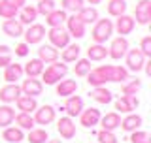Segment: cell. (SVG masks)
Wrapping results in <instances>:
<instances>
[{
  "label": "cell",
  "instance_id": "cell-42",
  "mask_svg": "<svg viewBox=\"0 0 151 143\" xmlns=\"http://www.w3.org/2000/svg\"><path fill=\"white\" fill-rule=\"evenodd\" d=\"M115 109H117V113H132L134 107H132L129 96H121L115 100Z\"/></svg>",
  "mask_w": 151,
  "mask_h": 143
},
{
  "label": "cell",
  "instance_id": "cell-12",
  "mask_svg": "<svg viewBox=\"0 0 151 143\" xmlns=\"http://www.w3.org/2000/svg\"><path fill=\"white\" fill-rule=\"evenodd\" d=\"M78 117H79V124L83 128H93V126L98 124L102 115H100V109H96V107H89V109L83 107V111Z\"/></svg>",
  "mask_w": 151,
  "mask_h": 143
},
{
  "label": "cell",
  "instance_id": "cell-38",
  "mask_svg": "<svg viewBox=\"0 0 151 143\" xmlns=\"http://www.w3.org/2000/svg\"><path fill=\"white\" fill-rule=\"evenodd\" d=\"M89 72H91V60H89V59H78V60H76L74 74L78 75V77H85Z\"/></svg>",
  "mask_w": 151,
  "mask_h": 143
},
{
  "label": "cell",
  "instance_id": "cell-8",
  "mask_svg": "<svg viewBox=\"0 0 151 143\" xmlns=\"http://www.w3.org/2000/svg\"><path fill=\"white\" fill-rule=\"evenodd\" d=\"M151 21V0H140L134 8V23L149 25Z\"/></svg>",
  "mask_w": 151,
  "mask_h": 143
},
{
  "label": "cell",
  "instance_id": "cell-23",
  "mask_svg": "<svg viewBox=\"0 0 151 143\" xmlns=\"http://www.w3.org/2000/svg\"><path fill=\"white\" fill-rule=\"evenodd\" d=\"M91 98H93L96 104H102V106H106V104L113 102V94H111V90L106 89V85H102V87H94L93 92H91Z\"/></svg>",
  "mask_w": 151,
  "mask_h": 143
},
{
  "label": "cell",
  "instance_id": "cell-22",
  "mask_svg": "<svg viewBox=\"0 0 151 143\" xmlns=\"http://www.w3.org/2000/svg\"><path fill=\"white\" fill-rule=\"evenodd\" d=\"M76 90H78V81L76 79H60L57 83V94L60 98L72 96V94H76Z\"/></svg>",
  "mask_w": 151,
  "mask_h": 143
},
{
  "label": "cell",
  "instance_id": "cell-40",
  "mask_svg": "<svg viewBox=\"0 0 151 143\" xmlns=\"http://www.w3.org/2000/svg\"><path fill=\"white\" fill-rule=\"evenodd\" d=\"M129 141H130V143H151V136H149V132L140 130V128H138V130L130 132Z\"/></svg>",
  "mask_w": 151,
  "mask_h": 143
},
{
  "label": "cell",
  "instance_id": "cell-27",
  "mask_svg": "<svg viewBox=\"0 0 151 143\" xmlns=\"http://www.w3.org/2000/svg\"><path fill=\"white\" fill-rule=\"evenodd\" d=\"M79 51H81V47H79L78 44H68L63 49V53H59V56L63 59V62L64 64H68V62H76V60L79 59Z\"/></svg>",
  "mask_w": 151,
  "mask_h": 143
},
{
  "label": "cell",
  "instance_id": "cell-33",
  "mask_svg": "<svg viewBox=\"0 0 151 143\" xmlns=\"http://www.w3.org/2000/svg\"><path fill=\"white\" fill-rule=\"evenodd\" d=\"M106 9L111 17H119L123 13H127V0H108Z\"/></svg>",
  "mask_w": 151,
  "mask_h": 143
},
{
  "label": "cell",
  "instance_id": "cell-3",
  "mask_svg": "<svg viewBox=\"0 0 151 143\" xmlns=\"http://www.w3.org/2000/svg\"><path fill=\"white\" fill-rule=\"evenodd\" d=\"M110 68L111 64H104V66H98V68H91L85 77H87V83L91 87H102L110 81Z\"/></svg>",
  "mask_w": 151,
  "mask_h": 143
},
{
  "label": "cell",
  "instance_id": "cell-26",
  "mask_svg": "<svg viewBox=\"0 0 151 143\" xmlns=\"http://www.w3.org/2000/svg\"><path fill=\"white\" fill-rule=\"evenodd\" d=\"M76 15L83 21V25H94L96 19H98V9L94 6H83Z\"/></svg>",
  "mask_w": 151,
  "mask_h": 143
},
{
  "label": "cell",
  "instance_id": "cell-1",
  "mask_svg": "<svg viewBox=\"0 0 151 143\" xmlns=\"http://www.w3.org/2000/svg\"><path fill=\"white\" fill-rule=\"evenodd\" d=\"M66 74H68V66L64 62L55 60V62H51L47 68H44L40 77H42V83H45V85H57L60 79L66 77Z\"/></svg>",
  "mask_w": 151,
  "mask_h": 143
},
{
  "label": "cell",
  "instance_id": "cell-14",
  "mask_svg": "<svg viewBox=\"0 0 151 143\" xmlns=\"http://www.w3.org/2000/svg\"><path fill=\"white\" fill-rule=\"evenodd\" d=\"M21 94H23L21 87H19L17 83H8L6 87L0 89V102L2 104H13Z\"/></svg>",
  "mask_w": 151,
  "mask_h": 143
},
{
  "label": "cell",
  "instance_id": "cell-10",
  "mask_svg": "<svg viewBox=\"0 0 151 143\" xmlns=\"http://www.w3.org/2000/svg\"><path fill=\"white\" fill-rule=\"evenodd\" d=\"M60 111H66V115H68L70 119L78 117L79 113L83 111V98L78 96V94L68 96V98H66V102H64V106L60 107Z\"/></svg>",
  "mask_w": 151,
  "mask_h": 143
},
{
  "label": "cell",
  "instance_id": "cell-48",
  "mask_svg": "<svg viewBox=\"0 0 151 143\" xmlns=\"http://www.w3.org/2000/svg\"><path fill=\"white\" fill-rule=\"evenodd\" d=\"M2 2H6V4H9V6H13V8H23L27 4V0H2Z\"/></svg>",
  "mask_w": 151,
  "mask_h": 143
},
{
  "label": "cell",
  "instance_id": "cell-6",
  "mask_svg": "<svg viewBox=\"0 0 151 143\" xmlns=\"http://www.w3.org/2000/svg\"><path fill=\"white\" fill-rule=\"evenodd\" d=\"M123 59H125V62H127V70H129V72L144 70V64H145V60H147L140 49H129Z\"/></svg>",
  "mask_w": 151,
  "mask_h": 143
},
{
  "label": "cell",
  "instance_id": "cell-47",
  "mask_svg": "<svg viewBox=\"0 0 151 143\" xmlns=\"http://www.w3.org/2000/svg\"><path fill=\"white\" fill-rule=\"evenodd\" d=\"M15 55L17 56H27L28 55V44H25V41H23V44H17L15 45Z\"/></svg>",
  "mask_w": 151,
  "mask_h": 143
},
{
  "label": "cell",
  "instance_id": "cell-50",
  "mask_svg": "<svg viewBox=\"0 0 151 143\" xmlns=\"http://www.w3.org/2000/svg\"><path fill=\"white\" fill-rule=\"evenodd\" d=\"M45 143H60V139H51V141H49V139H47Z\"/></svg>",
  "mask_w": 151,
  "mask_h": 143
},
{
  "label": "cell",
  "instance_id": "cell-9",
  "mask_svg": "<svg viewBox=\"0 0 151 143\" xmlns=\"http://www.w3.org/2000/svg\"><path fill=\"white\" fill-rule=\"evenodd\" d=\"M53 121H55V107L53 106L44 104V106L36 107V111H34V122H36V124L47 126V124H51Z\"/></svg>",
  "mask_w": 151,
  "mask_h": 143
},
{
  "label": "cell",
  "instance_id": "cell-13",
  "mask_svg": "<svg viewBox=\"0 0 151 143\" xmlns=\"http://www.w3.org/2000/svg\"><path fill=\"white\" fill-rule=\"evenodd\" d=\"M134 26H136L134 17H130V15H127V13H123V15L117 17L115 25H113V30H115L119 36H129L130 32L134 30Z\"/></svg>",
  "mask_w": 151,
  "mask_h": 143
},
{
  "label": "cell",
  "instance_id": "cell-31",
  "mask_svg": "<svg viewBox=\"0 0 151 143\" xmlns=\"http://www.w3.org/2000/svg\"><path fill=\"white\" fill-rule=\"evenodd\" d=\"M66 11L63 8L60 9H53V11L49 13V15H45V23H47V26H63L64 23H66Z\"/></svg>",
  "mask_w": 151,
  "mask_h": 143
},
{
  "label": "cell",
  "instance_id": "cell-46",
  "mask_svg": "<svg viewBox=\"0 0 151 143\" xmlns=\"http://www.w3.org/2000/svg\"><path fill=\"white\" fill-rule=\"evenodd\" d=\"M138 49L142 51V53H144L145 59H151V36H144V38H142Z\"/></svg>",
  "mask_w": 151,
  "mask_h": 143
},
{
  "label": "cell",
  "instance_id": "cell-37",
  "mask_svg": "<svg viewBox=\"0 0 151 143\" xmlns=\"http://www.w3.org/2000/svg\"><path fill=\"white\" fill-rule=\"evenodd\" d=\"M140 87H142V79H138V77H134L130 81L127 79L125 83H123V96H134L140 90Z\"/></svg>",
  "mask_w": 151,
  "mask_h": 143
},
{
  "label": "cell",
  "instance_id": "cell-35",
  "mask_svg": "<svg viewBox=\"0 0 151 143\" xmlns=\"http://www.w3.org/2000/svg\"><path fill=\"white\" fill-rule=\"evenodd\" d=\"M129 79V70L123 66H111L110 68V81L111 83H125Z\"/></svg>",
  "mask_w": 151,
  "mask_h": 143
},
{
  "label": "cell",
  "instance_id": "cell-30",
  "mask_svg": "<svg viewBox=\"0 0 151 143\" xmlns=\"http://www.w3.org/2000/svg\"><path fill=\"white\" fill-rule=\"evenodd\" d=\"M13 121H15L17 128H21V130H32V128L36 126L32 113H23V111H19L17 115L13 117Z\"/></svg>",
  "mask_w": 151,
  "mask_h": 143
},
{
  "label": "cell",
  "instance_id": "cell-11",
  "mask_svg": "<svg viewBox=\"0 0 151 143\" xmlns=\"http://www.w3.org/2000/svg\"><path fill=\"white\" fill-rule=\"evenodd\" d=\"M21 92L23 94H27V96H32V98H38L42 92H44V83H42L40 79H36V77H28L25 79L21 85Z\"/></svg>",
  "mask_w": 151,
  "mask_h": 143
},
{
  "label": "cell",
  "instance_id": "cell-4",
  "mask_svg": "<svg viewBox=\"0 0 151 143\" xmlns=\"http://www.w3.org/2000/svg\"><path fill=\"white\" fill-rule=\"evenodd\" d=\"M45 34L49 38V44L53 47H57V49H64L70 44V38H72L64 26H51Z\"/></svg>",
  "mask_w": 151,
  "mask_h": 143
},
{
  "label": "cell",
  "instance_id": "cell-28",
  "mask_svg": "<svg viewBox=\"0 0 151 143\" xmlns=\"http://www.w3.org/2000/svg\"><path fill=\"white\" fill-rule=\"evenodd\" d=\"M23 77V66L21 64H13V62H9L6 66V70H4V79L8 81V83H17V79H21Z\"/></svg>",
  "mask_w": 151,
  "mask_h": 143
},
{
  "label": "cell",
  "instance_id": "cell-32",
  "mask_svg": "<svg viewBox=\"0 0 151 143\" xmlns=\"http://www.w3.org/2000/svg\"><path fill=\"white\" fill-rule=\"evenodd\" d=\"M2 139H6L8 143H21L25 139V134L17 126H6L4 128V134H2Z\"/></svg>",
  "mask_w": 151,
  "mask_h": 143
},
{
  "label": "cell",
  "instance_id": "cell-39",
  "mask_svg": "<svg viewBox=\"0 0 151 143\" xmlns=\"http://www.w3.org/2000/svg\"><path fill=\"white\" fill-rule=\"evenodd\" d=\"M53 9H57V4L55 0H38V6H36V11L38 15H49Z\"/></svg>",
  "mask_w": 151,
  "mask_h": 143
},
{
  "label": "cell",
  "instance_id": "cell-36",
  "mask_svg": "<svg viewBox=\"0 0 151 143\" xmlns=\"http://www.w3.org/2000/svg\"><path fill=\"white\" fill-rule=\"evenodd\" d=\"M28 143H45L49 139V136H47V130L45 128H32V130H28V136H27Z\"/></svg>",
  "mask_w": 151,
  "mask_h": 143
},
{
  "label": "cell",
  "instance_id": "cell-2",
  "mask_svg": "<svg viewBox=\"0 0 151 143\" xmlns=\"http://www.w3.org/2000/svg\"><path fill=\"white\" fill-rule=\"evenodd\" d=\"M113 34V23L110 19H96L91 32V38L94 44H106Z\"/></svg>",
  "mask_w": 151,
  "mask_h": 143
},
{
  "label": "cell",
  "instance_id": "cell-43",
  "mask_svg": "<svg viewBox=\"0 0 151 143\" xmlns=\"http://www.w3.org/2000/svg\"><path fill=\"white\" fill-rule=\"evenodd\" d=\"M17 13H19L17 8H13V6H9V4L0 0V17L2 19H15Z\"/></svg>",
  "mask_w": 151,
  "mask_h": 143
},
{
  "label": "cell",
  "instance_id": "cell-21",
  "mask_svg": "<svg viewBox=\"0 0 151 143\" xmlns=\"http://www.w3.org/2000/svg\"><path fill=\"white\" fill-rule=\"evenodd\" d=\"M98 124L102 126V130H117L121 124V115L117 111H111V113H106L104 117H100V121H98Z\"/></svg>",
  "mask_w": 151,
  "mask_h": 143
},
{
  "label": "cell",
  "instance_id": "cell-5",
  "mask_svg": "<svg viewBox=\"0 0 151 143\" xmlns=\"http://www.w3.org/2000/svg\"><path fill=\"white\" fill-rule=\"evenodd\" d=\"M130 49L129 45V40H127V36H117L111 40L110 47H108V56H111L113 60H121L123 56L127 55V51Z\"/></svg>",
  "mask_w": 151,
  "mask_h": 143
},
{
  "label": "cell",
  "instance_id": "cell-24",
  "mask_svg": "<svg viewBox=\"0 0 151 143\" xmlns=\"http://www.w3.org/2000/svg\"><path fill=\"white\" fill-rule=\"evenodd\" d=\"M44 62L40 59H30L28 62L23 66V74H27V77H40L44 72Z\"/></svg>",
  "mask_w": 151,
  "mask_h": 143
},
{
  "label": "cell",
  "instance_id": "cell-44",
  "mask_svg": "<svg viewBox=\"0 0 151 143\" xmlns=\"http://www.w3.org/2000/svg\"><path fill=\"white\" fill-rule=\"evenodd\" d=\"M12 56H13V53L8 45H0V66L6 68V66L12 62Z\"/></svg>",
  "mask_w": 151,
  "mask_h": 143
},
{
  "label": "cell",
  "instance_id": "cell-7",
  "mask_svg": "<svg viewBox=\"0 0 151 143\" xmlns=\"http://www.w3.org/2000/svg\"><path fill=\"white\" fill-rule=\"evenodd\" d=\"M23 36H25V44H28V45L42 44V40L45 38V26L40 25V23H32V25H28V28L23 32Z\"/></svg>",
  "mask_w": 151,
  "mask_h": 143
},
{
  "label": "cell",
  "instance_id": "cell-20",
  "mask_svg": "<svg viewBox=\"0 0 151 143\" xmlns=\"http://www.w3.org/2000/svg\"><path fill=\"white\" fill-rule=\"evenodd\" d=\"M19 23L21 25H32V23H36L38 19V11H36V6H32V4H25L23 8H19Z\"/></svg>",
  "mask_w": 151,
  "mask_h": 143
},
{
  "label": "cell",
  "instance_id": "cell-49",
  "mask_svg": "<svg viewBox=\"0 0 151 143\" xmlns=\"http://www.w3.org/2000/svg\"><path fill=\"white\" fill-rule=\"evenodd\" d=\"M85 2H87V4H91V6H96V4H100L102 0H85Z\"/></svg>",
  "mask_w": 151,
  "mask_h": 143
},
{
  "label": "cell",
  "instance_id": "cell-15",
  "mask_svg": "<svg viewBox=\"0 0 151 143\" xmlns=\"http://www.w3.org/2000/svg\"><path fill=\"white\" fill-rule=\"evenodd\" d=\"M85 26H87V25H83V21L76 15V13H74V15H70V17H66V30H68L70 36L83 38L85 36Z\"/></svg>",
  "mask_w": 151,
  "mask_h": 143
},
{
  "label": "cell",
  "instance_id": "cell-45",
  "mask_svg": "<svg viewBox=\"0 0 151 143\" xmlns=\"http://www.w3.org/2000/svg\"><path fill=\"white\" fill-rule=\"evenodd\" d=\"M96 137H98V143H117V136L110 130H100Z\"/></svg>",
  "mask_w": 151,
  "mask_h": 143
},
{
  "label": "cell",
  "instance_id": "cell-17",
  "mask_svg": "<svg viewBox=\"0 0 151 143\" xmlns=\"http://www.w3.org/2000/svg\"><path fill=\"white\" fill-rule=\"evenodd\" d=\"M2 32L9 38H21L25 32V25H21L19 19H6L2 23Z\"/></svg>",
  "mask_w": 151,
  "mask_h": 143
},
{
  "label": "cell",
  "instance_id": "cell-34",
  "mask_svg": "<svg viewBox=\"0 0 151 143\" xmlns=\"http://www.w3.org/2000/svg\"><path fill=\"white\" fill-rule=\"evenodd\" d=\"M13 117H15V109L9 106V104L0 106V128L9 126L13 122Z\"/></svg>",
  "mask_w": 151,
  "mask_h": 143
},
{
  "label": "cell",
  "instance_id": "cell-25",
  "mask_svg": "<svg viewBox=\"0 0 151 143\" xmlns=\"http://www.w3.org/2000/svg\"><path fill=\"white\" fill-rule=\"evenodd\" d=\"M15 104H17V109H19V111H23V113H34L36 107H38L36 98L27 96V94H21V96L15 100Z\"/></svg>",
  "mask_w": 151,
  "mask_h": 143
},
{
  "label": "cell",
  "instance_id": "cell-41",
  "mask_svg": "<svg viewBox=\"0 0 151 143\" xmlns=\"http://www.w3.org/2000/svg\"><path fill=\"white\" fill-rule=\"evenodd\" d=\"M83 4L85 0H60V6H63L64 11H72V13H78L83 8Z\"/></svg>",
  "mask_w": 151,
  "mask_h": 143
},
{
  "label": "cell",
  "instance_id": "cell-29",
  "mask_svg": "<svg viewBox=\"0 0 151 143\" xmlns=\"http://www.w3.org/2000/svg\"><path fill=\"white\" fill-rule=\"evenodd\" d=\"M106 56H108V47L104 45V44H93V45L87 49V59H89V60L98 62V60H104Z\"/></svg>",
  "mask_w": 151,
  "mask_h": 143
},
{
  "label": "cell",
  "instance_id": "cell-19",
  "mask_svg": "<svg viewBox=\"0 0 151 143\" xmlns=\"http://www.w3.org/2000/svg\"><path fill=\"white\" fill-rule=\"evenodd\" d=\"M38 59L42 60L44 64H51L55 60H59V49L53 45H40L38 47Z\"/></svg>",
  "mask_w": 151,
  "mask_h": 143
},
{
  "label": "cell",
  "instance_id": "cell-16",
  "mask_svg": "<svg viewBox=\"0 0 151 143\" xmlns=\"http://www.w3.org/2000/svg\"><path fill=\"white\" fill-rule=\"evenodd\" d=\"M57 130H59L60 137H64V139H72V137L76 136V124H74V121L68 115L60 117L59 121H57Z\"/></svg>",
  "mask_w": 151,
  "mask_h": 143
},
{
  "label": "cell",
  "instance_id": "cell-18",
  "mask_svg": "<svg viewBox=\"0 0 151 143\" xmlns=\"http://www.w3.org/2000/svg\"><path fill=\"white\" fill-rule=\"evenodd\" d=\"M142 124H144V119H142L140 115H136V113H127V117H125V119H121V124H119V128L130 134V132L138 130V128H140Z\"/></svg>",
  "mask_w": 151,
  "mask_h": 143
}]
</instances>
